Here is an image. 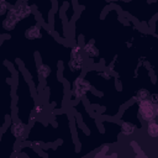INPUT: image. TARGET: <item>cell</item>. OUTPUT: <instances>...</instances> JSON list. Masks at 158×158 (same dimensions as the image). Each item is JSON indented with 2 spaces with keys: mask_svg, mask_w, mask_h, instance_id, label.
Masks as SVG:
<instances>
[{
  "mask_svg": "<svg viewBox=\"0 0 158 158\" xmlns=\"http://www.w3.org/2000/svg\"><path fill=\"white\" fill-rule=\"evenodd\" d=\"M9 6H10V4L7 1H0V16L6 15V12L9 10Z\"/></svg>",
  "mask_w": 158,
  "mask_h": 158,
  "instance_id": "cell-13",
  "label": "cell"
},
{
  "mask_svg": "<svg viewBox=\"0 0 158 158\" xmlns=\"http://www.w3.org/2000/svg\"><path fill=\"white\" fill-rule=\"evenodd\" d=\"M81 51H83L84 56L88 57V58H96V57H99V54H100L99 48L94 44L93 41H91V42H86V43L84 44V47L81 48Z\"/></svg>",
  "mask_w": 158,
  "mask_h": 158,
  "instance_id": "cell-6",
  "label": "cell"
},
{
  "mask_svg": "<svg viewBox=\"0 0 158 158\" xmlns=\"http://www.w3.org/2000/svg\"><path fill=\"white\" fill-rule=\"evenodd\" d=\"M146 132L148 135V137L151 138H157L158 137V123L156 120H151L147 122V126H146Z\"/></svg>",
  "mask_w": 158,
  "mask_h": 158,
  "instance_id": "cell-8",
  "label": "cell"
},
{
  "mask_svg": "<svg viewBox=\"0 0 158 158\" xmlns=\"http://www.w3.org/2000/svg\"><path fill=\"white\" fill-rule=\"evenodd\" d=\"M37 73H38V77H41L42 79H46L51 74V67L46 63H41L37 68Z\"/></svg>",
  "mask_w": 158,
  "mask_h": 158,
  "instance_id": "cell-9",
  "label": "cell"
},
{
  "mask_svg": "<svg viewBox=\"0 0 158 158\" xmlns=\"http://www.w3.org/2000/svg\"><path fill=\"white\" fill-rule=\"evenodd\" d=\"M52 1H54V0H52Z\"/></svg>",
  "mask_w": 158,
  "mask_h": 158,
  "instance_id": "cell-15",
  "label": "cell"
},
{
  "mask_svg": "<svg viewBox=\"0 0 158 158\" xmlns=\"http://www.w3.org/2000/svg\"><path fill=\"white\" fill-rule=\"evenodd\" d=\"M0 1H7V0H0Z\"/></svg>",
  "mask_w": 158,
  "mask_h": 158,
  "instance_id": "cell-14",
  "label": "cell"
},
{
  "mask_svg": "<svg viewBox=\"0 0 158 158\" xmlns=\"http://www.w3.org/2000/svg\"><path fill=\"white\" fill-rule=\"evenodd\" d=\"M80 53H83V51H81V47L79 46V44H73L72 47H70V52H69V57H77V56H79Z\"/></svg>",
  "mask_w": 158,
  "mask_h": 158,
  "instance_id": "cell-11",
  "label": "cell"
},
{
  "mask_svg": "<svg viewBox=\"0 0 158 158\" xmlns=\"http://www.w3.org/2000/svg\"><path fill=\"white\" fill-rule=\"evenodd\" d=\"M93 89L91 84L84 79L83 77L78 75L73 83H72V88H70V100H80L83 99L86 94H89V91Z\"/></svg>",
  "mask_w": 158,
  "mask_h": 158,
  "instance_id": "cell-2",
  "label": "cell"
},
{
  "mask_svg": "<svg viewBox=\"0 0 158 158\" xmlns=\"http://www.w3.org/2000/svg\"><path fill=\"white\" fill-rule=\"evenodd\" d=\"M14 6H15V11H16V16H17L19 21L27 19L32 14L31 6L28 5L27 0H17L14 4Z\"/></svg>",
  "mask_w": 158,
  "mask_h": 158,
  "instance_id": "cell-3",
  "label": "cell"
},
{
  "mask_svg": "<svg viewBox=\"0 0 158 158\" xmlns=\"http://www.w3.org/2000/svg\"><path fill=\"white\" fill-rule=\"evenodd\" d=\"M41 25L40 23H36V25H32L30 27H27L25 30V38L26 40H38L42 37V33H41Z\"/></svg>",
  "mask_w": 158,
  "mask_h": 158,
  "instance_id": "cell-5",
  "label": "cell"
},
{
  "mask_svg": "<svg viewBox=\"0 0 158 158\" xmlns=\"http://www.w3.org/2000/svg\"><path fill=\"white\" fill-rule=\"evenodd\" d=\"M149 94H151V93H149L148 89H138L137 93L135 94L133 99L136 100V102H138V101H141V100L148 99V98H149Z\"/></svg>",
  "mask_w": 158,
  "mask_h": 158,
  "instance_id": "cell-10",
  "label": "cell"
},
{
  "mask_svg": "<svg viewBox=\"0 0 158 158\" xmlns=\"http://www.w3.org/2000/svg\"><path fill=\"white\" fill-rule=\"evenodd\" d=\"M137 115L146 122L151 120H156L158 116V104L152 102L149 99H144L138 101L137 104Z\"/></svg>",
  "mask_w": 158,
  "mask_h": 158,
  "instance_id": "cell-1",
  "label": "cell"
},
{
  "mask_svg": "<svg viewBox=\"0 0 158 158\" xmlns=\"http://www.w3.org/2000/svg\"><path fill=\"white\" fill-rule=\"evenodd\" d=\"M118 128H120V132H121L122 135H125V136H132V135H135V133L137 132V130H138L137 125H135V123L131 122V121H123L122 125H121Z\"/></svg>",
  "mask_w": 158,
  "mask_h": 158,
  "instance_id": "cell-7",
  "label": "cell"
},
{
  "mask_svg": "<svg viewBox=\"0 0 158 158\" xmlns=\"http://www.w3.org/2000/svg\"><path fill=\"white\" fill-rule=\"evenodd\" d=\"M110 149V144L105 143V144H101L100 146V152L95 154V157H102V156H106V152Z\"/></svg>",
  "mask_w": 158,
  "mask_h": 158,
  "instance_id": "cell-12",
  "label": "cell"
},
{
  "mask_svg": "<svg viewBox=\"0 0 158 158\" xmlns=\"http://www.w3.org/2000/svg\"><path fill=\"white\" fill-rule=\"evenodd\" d=\"M9 130H10L11 135H12L15 138L20 139L21 142H23V141H25L26 126H25L21 121H12V122H11V125H10V127H9Z\"/></svg>",
  "mask_w": 158,
  "mask_h": 158,
  "instance_id": "cell-4",
  "label": "cell"
}]
</instances>
